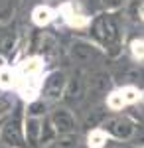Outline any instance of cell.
<instances>
[{
  "instance_id": "obj_5",
  "label": "cell",
  "mask_w": 144,
  "mask_h": 148,
  "mask_svg": "<svg viewBox=\"0 0 144 148\" xmlns=\"http://www.w3.org/2000/svg\"><path fill=\"white\" fill-rule=\"evenodd\" d=\"M87 144H89V148H103L107 144V132L101 130V128L91 130L87 136Z\"/></svg>"
},
{
  "instance_id": "obj_1",
  "label": "cell",
  "mask_w": 144,
  "mask_h": 148,
  "mask_svg": "<svg viewBox=\"0 0 144 148\" xmlns=\"http://www.w3.org/2000/svg\"><path fill=\"white\" fill-rule=\"evenodd\" d=\"M14 89L20 93L24 101H34L40 89H42V77H44V61L40 57L24 59L18 67L14 69Z\"/></svg>"
},
{
  "instance_id": "obj_7",
  "label": "cell",
  "mask_w": 144,
  "mask_h": 148,
  "mask_svg": "<svg viewBox=\"0 0 144 148\" xmlns=\"http://www.w3.org/2000/svg\"><path fill=\"white\" fill-rule=\"evenodd\" d=\"M130 53H132L134 59H144V40L142 38L130 42Z\"/></svg>"
},
{
  "instance_id": "obj_2",
  "label": "cell",
  "mask_w": 144,
  "mask_h": 148,
  "mask_svg": "<svg viewBox=\"0 0 144 148\" xmlns=\"http://www.w3.org/2000/svg\"><path fill=\"white\" fill-rule=\"evenodd\" d=\"M140 99H142V93L138 91L136 87L128 85V87H121V89L112 91L107 97V105H109V109H112V111H121V109L128 107V105L138 103Z\"/></svg>"
},
{
  "instance_id": "obj_4",
  "label": "cell",
  "mask_w": 144,
  "mask_h": 148,
  "mask_svg": "<svg viewBox=\"0 0 144 148\" xmlns=\"http://www.w3.org/2000/svg\"><path fill=\"white\" fill-rule=\"evenodd\" d=\"M56 18V10L49 6H36L32 12V22L36 26H47L49 22H53Z\"/></svg>"
},
{
  "instance_id": "obj_8",
  "label": "cell",
  "mask_w": 144,
  "mask_h": 148,
  "mask_svg": "<svg viewBox=\"0 0 144 148\" xmlns=\"http://www.w3.org/2000/svg\"><path fill=\"white\" fill-rule=\"evenodd\" d=\"M138 14H140V18H142V22H144V4L140 6V10H138Z\"/></svg>"
},
{
  "instance_id": "obj_3",
  "label": "cell",
  "mask_w": 144,
  "mask_h": 148,
  "mask_svg": "<svg viewBox=\"0 0 144 148\" xmlns=\"http://www.w3.org/2000/svg\"><path fill=\"white\" fill-rule=\"evenodd\" d=\"M59 16L65 20V24H69L71 28H85L89 26L91 22V18H89L87 14H83V12L79 10L77 4H73V2H65V4H61L59 6Z\"/></svg>"
},
{
  "instance_id": "obj_6",
  "label": "cell",
  "mask_w": 144,
  "mask_h": 148,
  "mask_svg": "<svg viewBox=\"0 0 144 148\" xmlns=\"http://www.w3.org/2000/svg\"><path fill=\"white\" fill-rule=\"evenodd\" d=\"M14 69L12 67H0V87L2 89H10V87H14Z\"/></svg>"
}]
</instances>
